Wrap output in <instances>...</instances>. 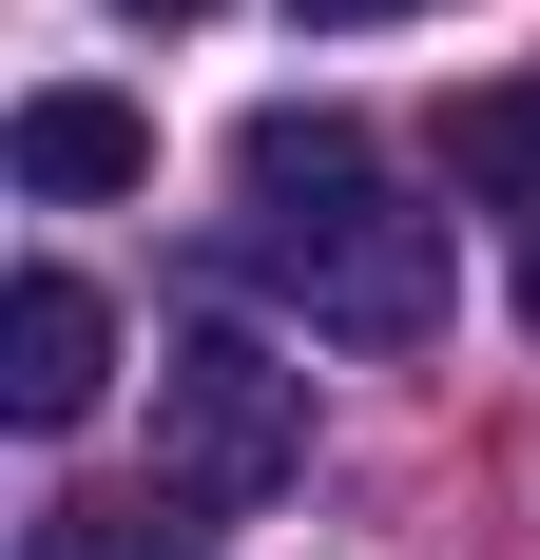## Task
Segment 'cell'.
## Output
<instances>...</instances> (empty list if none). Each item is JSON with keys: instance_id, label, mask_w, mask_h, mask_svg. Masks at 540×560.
Wrapping results in <instances>:
<instances>
[{"instance_id": "cell-1", "label": "cell", "mask_w": 540, "mask_h": 560, "mask_svg": "<svg viewBox=\"0 0 540 560\" xmlns=\"http://www.w3.org/2000/svg\"><path fill=\"white\" fill-rule=\"evenodd\" d=\"M251 252H270V290H290L328 348H425V329H444V213H406V194L251 213Z\"/></svg>"}, {"instance_id": "cell-2", "label": "cell", "mask_w": 540, "mask_h": 560, "mask_svg": "<svg viewBox=\"0 0 540 560\" xmlns=\"http://www.w3.org/2000/svg\"><path fill=\"white\" fill-rule=\"evenodd\" d=\"M155 464H174V503H270L309 464V368L251 329H193L155 368Z\"/></svg>"}, {"instance_id": "cell-3", "label": "cell", "mask_w": 540, "mask_h": 560, "mask_svg": "<svg viewBox=\"0 0 540 560\" xmlns=\"http://www.w3.org/2000/svg\"><path fill=\"white\" fill-rule=\"evenodd\" d=\"M0 155H20V194L97 213V194H155V116H136V97H97V78H39Z\"/></svg>"}, {"instance_id": "cell-4", "label": "cell", "mask_w": 540, "mask_h": 560, "mask_svg": "<svg viewBox=\"0 0 540 560\" xmlns=\"http://www.w3.org/2000/svg\"><path fill=\"white\" fill-rule=\"evenodd\" d=\"M97 387H116V310L78 271H20L0 290V406H20V425H78Z\"/></svg>"}, {"instance_id": "cell-5", "label": "cell", "mask_w": 540, "mask_h": 560, "mask_svg": "<svg viewBox=\"0 0 540 560\" xmlns=\"http://www.w3.org/2000/svg\"><path fill=\"white\" fill-rule=\"evenodd\" d=\"M232 174H251V213H328V194H367V116H328V97H270L251 136H232Z\"/></svg>"}, {"instance_id": "cell-6", "label": "cell", "mask_w": 540, "mask_h": 560, "mask_svg": "<svg viewBox=\"0 0 540 560\" xmlns=\"http://www.w3.org/2000/svg\"><path fill=\"white\" fill-rule=\"evenodd\" d=\"M444 174H463L483 213H540V78H483V97L444 116Z\"/></svg>"}, {"instance_id": "cell-7", "label": "cell", "mask_w": 540, "mask_h": 560, "mask_svg": "<svg viewBox=\"0 0 540 560\" xmlns=\"http://www.w3.org/2000/svg\"><path fill=\"white\" fill-rule=\"evenodd\" d=\"M20 560H213V541H193V522H155V503H58Z\"/></svg>"}, {"instance_id": "cell-8", "label": "cell", "mask_w": 540, "mask_h": 560, "mask_svg": "<svg viewBox=\"0 0 540 560\" xmlns=\"http://www.w3.org/2000/svg\"><path fill=\"white\" fill-rule=\"evenodd\" d=\"M290 20H425V0H290Z\"/></svg>"}, {"instance_id": "cell-9", "label": "cell", "mask_w": 540, "mask_h": 560, "mask_svg": "<svg viewBox=\"0 0 540 560\" xmlns=\"http://www.w3.org/2000/svg\"><path fill=\"white\" fill-rule=\"evenodd\" d=\"M521 329H540V213H521Z\"/></svg>"}, {"instance_id": "cell-10", "label": "cell", "mask_w": 540, "mask_h": 560, "mask_svg": "<svg viewBox=\"0 0 540 560\" xmlns=\"http://www.w3.org/2000/svg\"><path fill=\"white\" fill-rule=\"evenodd\" d=\"M116 20H213V0H116Z\"/></svg>"}]
</instances>
